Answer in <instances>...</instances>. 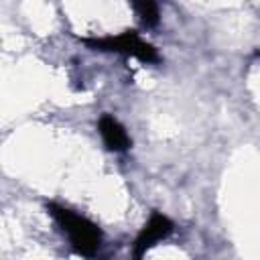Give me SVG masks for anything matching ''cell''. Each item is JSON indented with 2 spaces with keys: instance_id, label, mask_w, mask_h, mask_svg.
<instances>
[{
  "instance_id": "cell-1",
  "label": "cell",
  "mask_w": 260,
  "mask_h": 260,
  "mask_svg": "<svg viewBox=\"0 0 260 260\" xmlns=\"http://www.w3.org/2000/svg\"><path fill=\"white\" fill-rule=\"evenodd\" d=\"M47 209L53 215V219L59 223L63 234L69 238V244L73 246L77 254L87 256V258L95 256L102 244V232L93 221L57 203H47Z\"/></svg>"
},
{
  "instance_id": "cell-2",
  "label": "cell",
  "mask_w": 260,
  "mask_h": 260,
  "mask_svg": "<svg viewBox=\"0 0 260 260\" xmlns=\"http://www.w3.org/2000/svg\"><path fill=\"white\" fill-rule=\"evenodd\" d=\"M93 51H108V53H122L128 57H136L142 63H158L160 57L152 45L142 41L134 30H124L116 37H100V39H81Z\"/></svg>"
},
{
  "instance_id": "cell-3",
  "label": "cell",
  "mask_w": 260,
  "mask_h": 260,
  "mask_svg": "<svg viewBox=\"0 0 260 260\" xmlns=\"http://www.w3.org/2000/svg\"><path fill=\"white\" fill-rule=\"evenodd\" d=\"M173 228H175L173 221H171L165 213L152 211L150 217H148V221L144 223V228L140 230V234H138L136 240H134L132 256H134L136 260H140V258L146 254V250H150L156 242L169 238V236L173 234Z\"/></svg>"
},
{
  "instance_id": "cell-4",
  "label": "cell",
  "mask_w": 260,
  "mask_h": 260,
  "mask_svg": "<svg viewBox=\"0 0 260 260\" xmlns=\"http://www.w3.org/2000/svg\"><path fill=\"white\" fill-rule=\"evenodd\" d=\"M98 130L102 134V140L106 144L108 150H114V152H124L132 146V140L130 136L126 134L124 126L110 114H104L98 122Z\"/></svg>"
},
{
  "instance_id": "cell-5",
  "label": "cell",
  "mask_w": 260,
  "mask_h": 260,
  "mask_svg": "<svg viewBox=\"0 0 260 260\" xmlns=\"http://www.w3.org/2000/svg\"><path fill=\"white\" fill-rule=\"evenodd\" d=\"M136 14L140 16V22L148 28L158 24V4L156 0H132Z\"/></svg>"
}]
</instances>
